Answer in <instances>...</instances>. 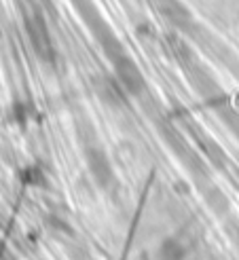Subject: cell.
<instances>
[{"label": "cell", "instance_id": "obj_1", "mask_svg": "<svg viewBox=\"0 0 239 260\" xmlns=\"http://www.w3.org/2000/svg\"><path fill=\"white\" fill-rule=\"evenodd\" d=\"M89 167L100 184H106V182L112 178V170H110L108 161H106L104 152H89Z\"/></svg>", "mask_w": 239, "mask_h": 260}, {"label": "cell", "instance_id": "obj_2", "mask_svg": "<svg viewBox=\"0 0 239 260\" xmlns=\"http://www.w3.org/2000/svg\"><path fill=\"white\" fill-rule=\"evenodd\" d=\"M189 248L184 245L180 239H167L163 245H161V252H159V258L161 260H184L187 256Z\"/></svg>", "mask_w": 239, "mask_h": 260}]
</instances>
